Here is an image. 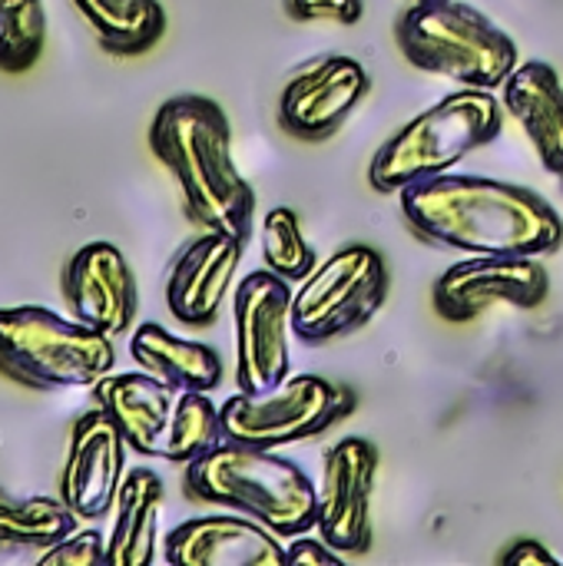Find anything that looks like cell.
Returning <instances> with one entry per match:
<instances>
[{
    "instance_id": "22",
    "label": "cell",
    "mask_w": 563,
    "mask_h": 566,
    "mask_svg": "<svg viewBox=\"0 0 563 566\" xmlns=\"http://www.w3.org/2000/svg\"><path fill=\"white\" fill-rule=\"evenodd\" d=\"M76 514L63 497H13L0 491V544L43 551L76 531Z\"/></svg>"
},
{
    "instance_id": "9",
    "label": "cell",
    "mask_w": 563,
    "mask_h": 566,
    "mask_svg": "<svg viewBox=\"0 0 563 566\" xmlns=\"http://www.w3.org/2000/svg\"><path fill=\"white\" fill-rule=\"evenodd\" d=\"M388 295V265L372 245H342L319 262L292 295L295 338L325 345L365 328Z\"/></svg>"
},
{
    "instance_id": "28",
    "label": "cell",
    "mask_w": 563,
    "mask_h": 566,
    "mask_svg": "<svg viewBox=\"0 0 563 566\" xmlns=\"http://www.w3.org/2000/svg\"><path fill=\"white\" fill-rule=\"evenodd\" d=\"M501 560L514 566H557V557L541 541H528V537L518 541L514 547H508Z\"/></svg>"
},
{
    "instance_id": "2",
    "label": "cell",
    "mask_w": 563,
    "mask_h": 566,
    "mask_svg": "<svg viewBox=\"0 0 563 566\" xmlns=\"http://www.w3.org/2000/svg\"><path fill=\"white\" fill-rule=\"evenodd\" d=\"M149 149L173 172L192 222L249 242L256 192L232 159V129L216 99H166L149 123Z\"/></svg>"
},
{
    "instance_id": "27",
    "label": "cell",
    "mask_w": 563,
    "mask_h": 566,
    "mask_svg": "<svg viewBox=\"0 0 563 566\" xmlns=\"http://www.w3.org/2000/svg\"><path fill=\"white\" fill-rule=\"evenodd\" d=\"M345 554H338L335 547H329L322 537L309 541L305 534L292 537L285 547V566H322V564H342Z\"/></svg>"
},
{
    "instance_id": "18",
    "label": "cell",
    "mask_w": 563,
    "mask_h": 566,
    "mask_svg": "<svg viewBox=\"0 0 563 566\" xmlns=\"http://www.w3.org/2000/svg\"><path fill=\"white\" fill-rule=\"evenodd\" d=\"M504 90V109L531 139L541 166L563 176V83L561 73L544 60L521 63Z\"/></svg>"
},
{
    "instance_id": "4",
    "label": "cell",
    "mask_w": 563,
    "mask_h": 566,
    "mask_svg": "<svg viewBox=\"0 0 563 566\" xmlns=\"http://www.w3.org/2000/svg\"><path fill=\"white\" fill-rule=\"evenodd\" d=\"M504 129V106L491 90L461 86L408 119L368 166V182L382 196L455 172L471 153L491 146Z\"/></svg>"
},
{
    "instance_id": "12",
    "label": "cell",
    "mask_w": 563,
    "mask_h": 566,
    "mask_svg": "<svg viewBox=\"0 0 563 566\" xmlns=\"http://www.w3.org/2000/svg\"><path fill=\"white\" fill-rule=\"evenodd\" d=\"M551 289L538 255H471L435 282V312L445 322H471L494 305L538 308Z\"/></svg>"
},
{
    "instance_id": "16",
    "label": "cell",
    "mask_w": 563,
    "mask_h": 566,
    "mask_svg": "<svg viewBox=\"0 0 563 566\" xmlns=\"http://www.w3.org/2000/svg\"><path fill=\"white\" fill-rule=\"evenodd\" d=\"M242 252L246 242L229 232L206 229L199 239H192L173 259L166 275V308L173 318L189 328L212 325L236 282Z\"/></svg>"
},
{
    "instance_id": "24",
    "label": "cell",
    "mask_w": 563,
    "mask_h": 566,
    "mask_svg": "<svg viewBox=\"0 0 563 566\" xmlns=\"http://www.w3.org/2000/svg\"><path fill=\"white\" fill-rule=\"evenodd\" d=\"M262 262L269 272L282 275L285 282H302L319 265L299 216L285 206L269 209L262 219Z\"/></svg>"
},
{
    "instance_id": "6",
    "label": "cell",
    "mask_w": 563,
    "mask_h": 566,
    "mask_svg": "<svg viewBox=\"0 0 563 566\" xmlns=\"http://www.w3.org/2000/svg\"><path fill=\"white\" fill-rule=\"evenodd\" d=\"M398 46L415 70L475 90H501L521 66L508 30L461 0H415L398 20Z\"/></svg>"
},
{
    "instance_id": "1",
    "label": "cell",
    "mask_w": 563,
    "mask_h": 566,
    "mask_svg": "<svg viewBox=\"0 0 563 566\" xmlns=\"http://www.w3.org/2000/svg\"><path fill=\"white\" fill-rule=\"evenodd\" d=\"M402 196L411 229L445 249L468 255H548L561 249V212L534 189L445 172L421 179Z\"/></svg>"
},
{
    "instance_id": "29",
    "label": "cell",
    "mask_w": 563,
    "mask_h": 566,
    "mask_svg": "<svg viewBox=\"0 0 563 566\" xmlns=\"http://www.w3.org/2000/svg\"><path fill=\"white\" fill-rule=\"evenodd\" d=\"M411 3H415V0H411Z\"/></svg>"
},
{
    "instance_id": "23",
    "label": "cell",
    "mask_w": 563,
    "mask_h": 566,
    "mask_svg": "<svg viewBox=\"0 0 563 566\" xmlns=\"http://www.w3.org/2000/svg\"><path fill=\"white\" fill-rule=\"evenodd\" d=\"M46 46L43 0H0V70L27 73Z\"/></svg>"
},
{
    "instance_id": "14",
    "label": "cell",
    "mask_w": 563,
    "mask_h": 566,
    "mask_svg": "<svg viewBox=\"0 0 563 566\" xmlns=\"http://www.w3.org/2000/svg\"><path fill=\"white\" fill-rule=\"evenodd\" d=\"M126 438L96 405L76 418L60 474V497L80 521L110 517L126 478Z\"/></svg>"
},
{
    "instance_id": "13",
    "label": "cell",
    "mask_w": 563,
    "mask_h": 566,
    "mask_svg": "<svg viewBox=\"0 0 563 566\" xmlns=\"http://www.w3.org/2000/svg\"><path fill=\"white\" fill-rule=\"evenodd\" d=\"M368 70L355 56H319L295 70L282 86L279 126L302 143H322L345 126V119L368 96Z\"/></svg>"
},
{
    "instance_id": "15",
    "label": "cell",
    "mask_w": 563,
    "mask_h": 566,
    "mask_svg": "<svg viewBox=\"0 0 563 566\" xmlns=\"http://www.w3.org/2000/svg\"><path fill=\"white\" fill-rule=\"evenodd\" d=\"M63 298L76 322L113 338L133 328L139 305L133 269L113 242H86L73 252L63 272Z\"/></svg>"
},
{
    "instance_id": "19",
    "label": "cell",
    "mask_w": 563,
    "mask_h": 566,
    "mask_svg": "<svg viewBox=\"0 0 563 566\" xmlns=\"http://www.w3.org/2000/svg\"><path fill=\"white\" fill-rule=\"evenodd\" d=\"M163 478L149 468L126 471L116 504L110 511L113 527L106 534V566H149L159 544Z\"/></svg>"
},
{
    "instance_id": "25",
    "label": "cell",
    "mask_w": 563,
    "mask_h": 566,
    "mask_svg": "<svg viewBox=\"0 0 563 566\" xmlns=\"http://www.w3.org/2000/svg\"><path fill=\"white\" fill-rule=\"evenodd\" d=\"M40 566H100L106 564V537L100 531H73L50 544L37 557Z\"/></svg>"
},
{
    "instance_id": "20",
    "label": "cell",
    "mask_w": 563,
    "mask_h": 566,
    "mask_svg": "<svg viewBox=\"0 0 563 566\" xmlns=\"http://www.w3.org/2000/svg\"><path fill=\"white\" fill-rule=\"evenodd\" d=\"M133 361L179 391H216L222 385V358L212 345L173 335L156 322H143L129 335Z\"/></svg>"
},
{
    "instance_id": "5",
    "label": "cell",
    "mask_w": 563,
    "mask_h": 566,
    "mask_svg": "<svg viewBox=\"0 0 563 566\" xmlns=\"http://www.w3.org/2000/svg\"><path fill=\"white\" fill-rule=\"evenodd\" d=\"M93 401L116 421L129 451L169 464H189L222 441L219 405L209 391H179L139 371L106 375Z\"/></svg>"
},
{
    "instance_id": "17",
    "label": "cell",
    "mask_w": 563,
    "mask_h": 566,
    "mask_svg": "<svg viewBox=\"0 0 563 566\" xmlns=\"http://www.w3.org/2000/svg\"><path fill=\"white\" fill-rule=\"evenodd\" d=\"M169 566H285L282 537L265 524L232 511L176 524L163 537Z\"/></svg>"
},
{
    "instance_id": "3",
    "label": "cell",
    "mask_w": 563,
    "mask_h": 566,
    "mask_svg": "<svg viewBox=\"0 0 563 566\" xmlns=\"http://www.w3.org/2000/svg\"><path fill=\"white\" fill-rule=\"evenodd\" d=\"M183 488L189 501L239 511L282 541L319 524V484L295 461L269 448L219 441L186 464Z\"/></svg>"
},
{
    "instance_id": "11",
    "label": "cell",
    "mask_w": 563,
    "mask_h": 566,
    "mask_svg": "<svg viewBox=\"0 0 563 566\" xmlns=\"http://www.w3.org/2000/svg\"><path fill=\"white\" fill-rule=\"evenodd\" d=\"M378 484V448L368 438H342L322 461L319 537L345 557L372 547V497Z\"/></svg>"
},
{
    "instance_id": "10",
    "label": "cell",
    "mask_w": 563,
    "mask_h": 566,
    "mask_svg": "<svg viewBox=\"0 0 563 566\" xmlns=\"http://www.w3.org/2000/svg\"><path fill=\"white\" fill-rule=\"evenodd\" d=\"M292 282L269 269L239 282L232 298L239 391H269L292 375Z\"/></svg>"
},
{
    "instance_id": "21",
    "label": "cell",
    "mask_w": 563,
    "mask_h": 566,
    "mask_svg": "<svg viewBox=\"0 0 563 566\" xmlns=\"http://www.w3.org/2000/svg\"><path fill=\"white\" fill-rule=\"evenodd\" d=\"M80 17L93 27L103 50L136 56L166 33V10L159 0H73Z\"/></svg>"
},
{
    "instance_id": "8",
    "label": "cell",
    "mask_w": 563,
    "mask_h": 566,
    "mask_svg": "<svg viewBox=\"0 0 563 566\" xmlns=\"http://www.w3.org/2000/svg\"><path fill=\"white\" fill-rule=\"evenodd\" d=\"M355 411V395L322 375H289L269 391H236L219 405L222 441L285 448L325 434Z\"/></svg>"
},
{
    "instance_id": "7",
    "label": "cell",
    "mask_w": 563,
    "mask_h": 566,
    "mask_svg": "<svg viewBox=\"0 0 563 566\" xmlns=\"http://www.w3.org/2000/svg\"><path fill=\"white\" fill-rule=\"evenodd\" d=\"M116 368L113 335L43 305L0 308V371L37 391L93 388Z\"/></svg>"
},
{
    "instance_id": "26",
    "label": "cell",
    "mask_w": 563,
    "mask_h": 566,
    "mask_svg": "<svg viewBox=\"0 0 563 566\" xmlns=\"http://www.w3.org/2000/svg\"><path fill=\"white\" fill-rule=\"evenodd\" d=\"M285 10L292 20H329V23H342L352 27L362 20L365 7L362 0H285Z\"/></svg>"
}]
</instances>
